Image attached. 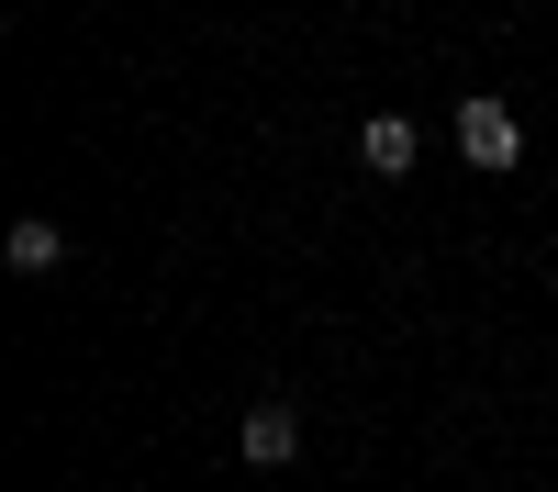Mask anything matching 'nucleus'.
Masks as SVG:
<instances>
[{"label":"nucleus","mask_w":558,"mask_h":492,"mask_svg":"<svg viewBox=\"0 0 558 492\" xmlns=\"http://www.w3.org/2000/svg\"><path fill=\"white\" fill-rule=\"evenodd\" d=\"M458 157H470L481 179H502V168H514V157H525L514 101H492V89H481V101H458Z\"/></svg>","instance_id":"f257e3e1"},{"label":"nucleus","mask_w":558,"mask_h":492,"mask_svg":"<svg viewBox=\"0 0 558 492\" xmlns=\"http://www.w3.org/2000/svg\"><path fill=\"white\" fill-rule=\"evenodd\" d=\"M57 257H68V236H57L45 213H34V224H12V268H23V280H34V268H57Z\"/></svg>","instance_id":"20e7f679"},{"label":"nucleus","mask_w":558,"mask_h":492,"mask_svg":"<svg viewBox=\"0 0 558 492\" xmlns=\"http://www.w3.org/2000/svg\"><path fill=\"white\" fill-rule=\"evenodd\" d=\"M235 447H246V470H291V447H302V415H291V403H246Z\"/></svg>","instance_id":"f03ea898"},{"label":"nucleus","mask_w":558,"mask_h":492,"mask_svg":"<svg viewBox=\"0 0 558 492\" xmlns=\"http://www.w3.org/2000/svg\"><path fill=\"white\" fill-rule=\"evenodd\" d=\"M357 157L380 168V179H402L413 157H425V123H413V112H368V123H357Z\"/></svg>","instance_id":"7ed1b4c3"}]
</instances>
